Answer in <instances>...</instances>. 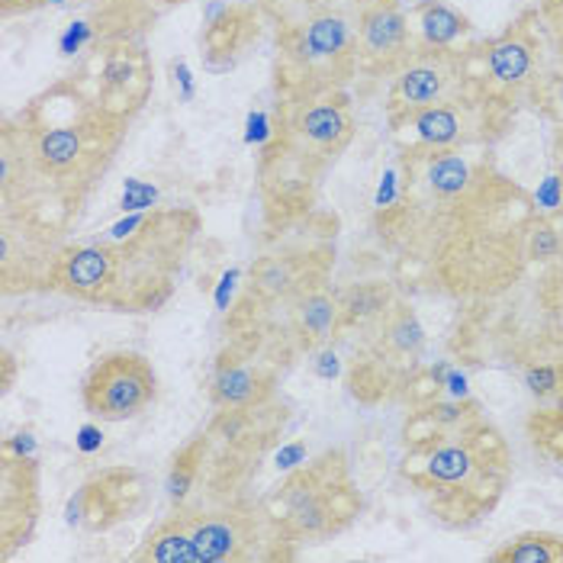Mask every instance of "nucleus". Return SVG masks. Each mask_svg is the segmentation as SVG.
<instances>
[{
	"mask_svg": "<svg viewBox=\"0 0 563 563\" xmlns=\"http://www.w3.org/2000/svg\"><path fill=\"white\" fill-rule=\"evenodd\" d=\"M242 544H249V531L239 516L213 512V516H177L165 521L155 534H148L139 561L158 563H219L239 561Z\"/></svg>",
	"mask_w": 563,
	"mask_h": 563,
	"instance_id": "f257e3e1",
	"label": "nucleus"
},
{
	"mask_svg": "<svg viewBox=\"0 0 563 563\" xmlns=\"http://www.w3.org/2000/svg\"><path fill=\"white\" fill-rule=\"evenodd\" d=\"M155 371L139 354H107L100 357L85 380V409L100 422H126L142 416L155 402Z\"/></svg>",
	"mask_w": 563,
	"mask_h": 563,
	"instance_id": "f03ea898",
	"label": "nucleus"
},
{
	"mask_svg": "<svg viewBox=\"0 0 563 563\" xmlns=\"http://www.w3.org/2000/svg\"><path fill=\"white\" fill-rule=\"evenodd\" d=\"M354 52H357V36L351 33L342 13H319L303 26L290 30L284 40L287 62L297 65L300 71H312L322 65L335 68L342 62H351Z\"/></svg>",
	"mask_w": 563,
	"mask_h": 563,
	"instance_id": "7ed1b4c3",
	"label": "nucleus"
},
{
	"mask_svg": "<svg viewBox=\"0 0 563 563\" xmlns=\"http://www.w3.org/2000/svg\"><path fill=\"white\" fill-rule=\"evenodd\" d=\"M294 139L312 155H335L351 139V113L342 100H316L294 120Z\"/></svg>",
	"mask_w": 563,
	"mask_h": 563,
	"instance_id": "20e7f679",
	"label": "nucleus"
},
{
	"mask_svg": "<svg viewBox=\"0 0 563 563\" xmlns=\"http://www.w3.org/2000/svg\"><path fill=\"white\" fill-rule=\"evenodd\" d=\"M451 81H454V65L444 55L419 58V62L406 65L402 75L396 78V97L409 110L438 107V103H444Z\"/></svg>",
	"mask_w": 563,
	"mask_h": 563,
	"instance_id": "39448f33",
	"label": "nucleus"
},
{
	"mask_svg": "<svg viewBox=\"0 0 563 563\" xmlns=\"http://www.w3.org/2000/svg\"><path fill=\"white\" fill-rule=\"evenodd\" d=\"M357 48L367 58H390L406 48V16L393 0H374L357 20Z\"/></svg>",
	"mask_w": 563,
	"mask_h": 563,
	"instance_id": "423d86ee",
	"label": "nucleus"
},
{
	"mask_svg": "<svg viewBox=\"0 0 563 563\" xmlns=\"http://www.w3.org/2000/svg\"><path fill=\"white\" fill-rule=\"evenodd\" d=\"M62 280L78 297H100L113 280V255L100 245L75 249L62 261Z\"/></svg>",
	"mask_w": 563,
	"mask_h": 563,
	"instance_id": "0eeeda50",
	"label": "nucleus"
},
{
	"mask_svg": "<svg viewBox=\"0 0 563 563\" xmlns=\"http://www.w3.org/2000/svg\"><path fill=\"white\" fill-rule=\"evenodd\" d=\"M90 152L85 126H52L36 135L33 158L43 172L62 174L75 165H81Z\"/></svg>",
	"mask_w": 563,
	"mask_h": 563,
	"instance_id": "6e6552de",
	"label": "nucleus"
},
{
	"mask_svg": "<svg viewBox=\"0 0 563 563\" xmlns=\"http://www.w3.org/2000/svg\"><path fill=\"white\" fill-rule=\"evenodd\" d=\"M261 393V380L258 374L252 367H219L217 374V387H213V396H217L219 406L225 409H242L249 402H255Z\"/></svg>",
	"mask_w": 563,
	"mask_h": 563,
	"instance_id": "1a4fd4ad",
	"label": "nucleus"
},
{
	"mask_svg": "<svg viewBox=\"0 0 563 563\" xmlns=\"http://www.w3.org/2000/svg\"><path fill=\"white\" fill-rule=\"evenodd\" d=\"M489 71L499 85H519L531 71V45L516 36L499 40L489 48Z\"/></svg>",
	"mask_w": 563,
	"mask_h": 563,
	"instance_id": "9d476101",
	"label": "nucleus"
},
{
	"mask_svg": "<svg viewBox=\"0 0 563 563\" xmlns=\"http://www.w3.org/2000/svg\"><path fill=\"white\" fill-rule=\"evenodd\" d=\"M416 130H419V135H422L429 145H451V142H457V139H461L464 123H461V117H457V110H454V107L438 103V107H426V110H419V117H416Z\"/></svg>",
	"mask_w": 563,
	"mask_h": 563,
	"instance_id": "9b49d317",
	"label": "nucleus"
},
{
	"mask_svg": "<svg viewBox=\"0 0 563 563\" xmlns=\"http://www.w3.org/2000/svg\"><path fill=\"white\" fill-rule=\"evenodd\" d=\"M474 471V454L461 444H448L441 451H434L429 461V474L441 483H464Z\"/></svg>",
	"mask_w": 563,
	"mask_h": 563,
	"instance_id": "f8f14e48",
	"label": "nucleus"
},
{
	"mask_svg": "<svg viewBox=\"0 0 563 563\" xmlns=\"http://www.w3.org/2000/svg\"><path fill=\"white\" fill-rule=\"evenodd\" d=\"M422 33L432 45H448L464 33V20L454 10H448L444 3H429L422 10Z\"/></svg>",
	"mask_w": 563,
	"mask_h": 563,
	"instance_id": "ddd939ff",
	"label": "nucleus"
},
{
	"mask_svg": "<svg viewBox=\"0 0 563 563\" xmlns=\"http://www.w3.org/2000/svg\"><path fill=\"white\" fill-rule=\"evenodd\" d=\"M496 561L509 563H554L563 561V541H548V538H525L512 544L509 551L496 554Z\"/></svg>",
	"mask_w": 563,
	"mask_h": 563,
	"instance_id": "4468645a",
	"label": "nucleus"
},
{
	"mask_svg": "<svg viewBox=\"0 0 563 563\" xmlns=\"http://www.w3.org/2000/svg\"><path fill=\"white\" fill-rule=\"evenodd\" d=\"M335 303L322 294L316 297H306L303 309H300V319H303V329L312 335V339H325L335 325Z\"/></svg>",
	"mask_w": 563,
	"mask_h": 563,
	"instance_id": "2eb2a0df",
	"label": "nucleus"
},
{
	"mask_svg": "<svg viewBox=\"0 0 563 563\" xmlns=\"http://www.w3.org/2000/svg\"><path fill=\"white\" fill-rule=\"evenodd\" d=\"M429 177H432L434 190H441V194H457V190L467 187V177H471V174H467V165H464L457 155H441L438 162H432Z\"/></svg>",
	"mask_w": 563,
	"mask_h": 563,
	"instance_id": "dca6fc26",
	"label": "nucleus"
},
{
	"mask_svg": "<svg viewBox=\"0 0 563 563\" xmlns=\"http://www.w3.org/2000/svg\"><path fill=\"white\" fill-rule=\"evenodd\" d=\"M387 303V297L380 294V287H371V284H357L354 290H347L345 294V319L347 322H354V319H367V316H374V312H380Z\"/></svg>",
	"mask_w": 563,
	"mask_h": 563,
	"instance_id": "f3484780",
	"label": "nucleus"
},
{
	"mask_svg": "<svg viewBox=\"0 0 563 563\" xmlns=\"http://www.w3.org/2000/svg\"><path fill=\"white\" fill-rule=\"evenodd\" d=\"M393 345L399 347V351H416V347L422 345V329H419V322H416V316L412 312H402L396 322H393Z\"/></svg>",
	"mask_w": 563,
	"mask_h": 563,
	"instance_id": "a211bd4d",
	"label": "nucleus"
},
{
	"mask_svg": "<svg viewBox=\"0 0 563 563\" xmlns=\"http://www.w3.org/2000/svg\"><path fill=\"white\" fill-rule=\"evenodd\" d=\"M287 271L280 267V261H267V264H261L258 271V287L261 290H267V294H284L287 290Z\"/></svg>",
	"mask_w": 563,
	"mask_h": 563,
	"instance_id": "6ab92c4d",
	"label": "nucleus"
},
{
	"mask_svg": "<svg viewBox=\"0 0 563 563\" xmlns=\"http://www.w3.org/2000/svg\"><path fill=\"white\" fill-rule=\"evenodd\" d=\"M525 384L531 387V393H551L558 384H561V377H558V371L554 367H531L528 374H525Z\"/></svg>",
	"mask_w": 563,
	"mask_h": 563,
	"instance_id": "aec40b11",
	"label": "nucleus"
},
{
	"mask_svg": "<svg viewBox=\"0 0 563 563\" xmlns=\"http://www.w3.org/2000/svg\"><path fill=\"white\" fill-rule=\"evenodd\" d=\"M100 441H103V434H100L97 426H85V429L78 432V448H81L85 454L97 451V448H100Z\"/></svg>",
	"mask_w": 563,
	"mask_h": 563,
	"instance_id": "412c9836",
	"label": "nucleus"
},
{
	"mask_svg": "<svg viewBox=\"0 0 563 563\" xmlns=\"http://www.w3.org/2000/svg\"><path fill=\"white\" fill-rule=\"evenodd\" d=\"M303 444H294V448H284L280 454H277V467H294L300 457H303Z\"/></svg>",
	"mask_w": 563,
	"mask_h": 563,
	"instance_id": "4be33fe9",
	"label": "nucleus"
},
{
	"mask_svg": "<svg viewBox=\"0 0 563 563\" xmlns=\"http://www.w3.org/2000/svg\"><path fill=\"white\" fill-rule=\"evenodd\" d=\"M40 0H3V13L10 16V13H16V10H30V7H36Z\"/></svg>",
	"mask_w": 563,
	"mask_h": 563,
	"instance_id": "5701e85b",
	"label": "nucleus"
},
{
	"mask_svg": "<svg viewBox=\"0 0 563 563\" xmlns=\"http://www.w3.org/2000/svg\"><path fill=\"white\" fill-rule=\"evenodd\" d=\"M335 3H367V0H335Z\"/></svg>",
	"mask_w": 563,
	"mask_h": 563,
	"instance_id": "b1692460",
	"label": "nucleus"
},
{
	"mask_svg": "<svg viewBox=\"0 0 563 563\" xmlns=\"http://www.w3.org/2000/svg\"><path fill=\"white\" fill-rule=\"evenodd\" d=\"M168 3H174V0H168Z\"/></svg>",
	"mask_w": 563,
	"mask_h": 563,
	"instance_id": "393cba45",
	"label": "nucleus"
}]
</instances>
